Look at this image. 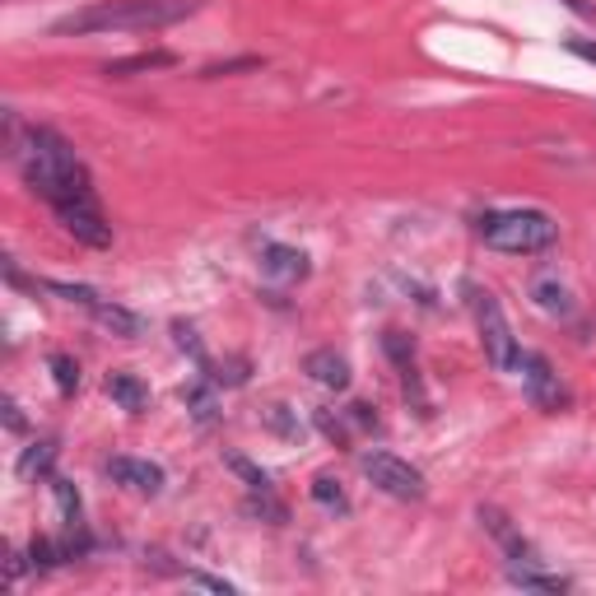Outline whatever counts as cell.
<instances>
[{"mask_svg":"<svg viewBox=\"0 0 596 596\" xmlns=\"http://www.w3.org/2000/svg\"><path fill=\"white\" fill-rule=\"evenodd\" d=\"M108 475L122 489H135V494H158L168 485V475L158 462H145V456H112L108 462Z\"/></svg>","mask_w":596,"mask_h":596,"instance_id":"ba28073f","label":"cell"},{"mask_svg":"<svg viewBox=\"0 0 596 596\" xmlns=\"http://www.w3.org/2000/svg\"><path fill=\"white\" fill-rule=\"evenodd\" d=\"M475 233L485 238V247L508 252V256H536L560 243V224L545 210H489L481 214Z\"/></svg>","mask_w":596,"mask_h":596,"instance_id":"3957f363","label":"cell"},{"mask_svg":"<svg viewBox=\"0 0 596 596\" xmlns=\"http://www.w3.org/2000/svg\"><path fill=\"white\" fill-rule=\"evenodd\" d=\"M168 66H177V56L158 47V52H135V56H122V62H108V66H103V75H108V79H126V75L168 70Z\"/></svg>","mask_w":596,"mask_h":596,"instance_id":"5bb4252c","label":"cell"},{"mask_svg":"<svg viewBox=\"0 0 596 596\" xmlns=\"http://www.w3.org/2000/svg\"><path fill=\"white\" fill-rule=\"evenodd\" d=\"M43 289L47 294H56V298H66V303H79V308H98V303H103V294H98V289H89V285H70V280H43Z\"/></svg>","mask_w":596,"mask_h":596,"instance_id":"44dd1931","label":"cell"},{"mask_svg":"<svg viewBox=\"0 0 596 596\" xmlns=\"http://www.w3.org/2000/svg\"><path fill=\"white\" fill-rule=\"evenodd\" d=\"M0 410H5V424H10V433H24V429H29V420H24V415H19V406L10 401V396H5V406H0Z\"/></svg>","mask_w":596,"mask_h":596,"instance_id":"4dcf8cb0","label":"cell"},{"mask_svg":"<svg viewBox=\"0 0 596 596\" xmlns=\"http://www.w3.org/2000/svg\"><path fill=\"white\" fill-rule=\"evenodd\" d=\"M47 368H52V383H56V391L62 396H75L79 391V364L70 360V354H47Z\"/></svg>","mask_w":596,"mask_h":596,"instance_id":"d6986e66","label":"cell"},{"mask_svg":"<svg viewBox=\"0 0 596 596\" xmlns=\"http://www.w3.org/2000/svg\"><path fill=\"white\" fill-rule=\"evenodd\" d=\"M14 164L24 173V183L43 196V201L56 210L66 201H93V177L85 168V158L75 154V145L62 131L52 126H24L14 145Z\"/></svg>","mask_w":596,"mask_h":596,"instance_id":"6da1fadb","label":"cell"},{"mask_svg":"<svg viewBox=\"0 0 596 596\" xmlns=\"http://www.w3.org/2000/svg\"><path fill=\"white\" fill-rule=\"evenodd\" d=\"M531 303L541 308L545 317H573V289L560 280V271H541V275H531Z\"/></svg>","mask_w":596,"mask_h":596,"instance_id":"30bf717a","label":"cell"},{"mask_svg":"<svg viewBox=\"0 0 596 596\" xmlns=\"http://www.w3.org/2000/svg\"><path fill=\"white\" fill-rule=\"evenodd\" d=\"M569 52H573V56H583V62H596V43H583V37H573Z\"/></svg>","mask_w":596,"mask_h":596,"instance_id":"1f68e13d","label":"cell"},{"mask_svg":"<svg viewBox=\"0 0 596 596\" xmlns=\"http://www.w3.org/2000/svg\"><path fill=\"white\" fill-rule=\"evenodd\" d=\"M52 494H56V508H62L66 527H79V489L70 481H62V475H52Z\"/></svg>","mask_w":596,"mask_h":596,"instance_id":"603a6c76","label":"cell"},{"mask_svg":"<svg viewBox=\"0 0 596 596\" xmlns=\"http://www.w3.org/2000/svg\"><path fill=\"white\" fill-rule=\"evenodd\" d=\"M312 420H317V429H322L335 448H350V424L345 420H335L331 410H312Z\"/></svg>","mask_w":596,"mask_h":596,"instance_id":"4316f807","label":"cell"},{"mask_svg":"<svg viewBox=\"0 0 596 596\" xmlns=\"http://www.w3.org/2000/svg\"><path fill=\"white\" fill-rule=\"evenodd\" d=\"M103 391L112 396V406L126 410V415H145V406H150V387L135 373H108Z\"/></svg>","mask_w":596,"mask_h":596,"instance_id":"4fadbf2b","label":"cell"},{"mask_svg":"<svg viewBox=\"0 0 596 596\" xmlns=\"http://www.w3.org/2000/svg\"><path fill=\"white\" fill-rule=\"evenodd\" d=\"M303 373L327 391H345L350 387V360L345 354H335V350H312L303 360Z\"/></svg>","mask_w":596,"mask_h":596,"instance_id":"8fae6325","label":"cell"},{"mask_svg":"<svg viewBox=\"0 0 596 596\" xmlns=\"http://www.w3.org/2000/svg\"><path fill=\"white\" fill-rule=\"evenodd\" d=\"M508 578L518 583V587H527V592H569V578H554V573H536V564L512 569Z\"/></svg>","mask_w":596,"mask_h":596,"instance_id":"ffe728a7","label":"cell"},{"mask_svg":"<svg viewBox=\"0 0 596 596\" xmlns=\"http://www.w3.org/2000/svg\"><path fill=\"white\" fill-rule=\"evenodd\" d=\"M364 475L387 494V499H401V504H420L429 494L424 471L401 462V456H391V452H364Z\"/></svg>","mask_w":596,"mask_h":596,"instance_id":"5b68a950","label":"cell"},{"mask_svg":"<svg viewBox=\"0 0 596 596\" xmlns=\"http://www.w3.org/2000/svg\"><path fill=\"white\" fill-rule=\"evenodd\" d=\"M266 62H262V56H238V62H220V66H206L201 75L206 79H220V75H238V70H262Z\"/></svg>","mask_w":596,"mask_h":596,"instance_id":"83f0119b","label":"cell"},{"mask_svg":"<svg viewBox=\"0 0 596 596\" xmlns=\"http://www.w3.org/2000/svg\"><path fill=\"white\" fill-rule=\"evenodd\" d=\"M187 583H191V587H210V592H224V596H229V592H238L233 583H224V578H210V573H187Z\"/></svg>","mask_w":596,"mask_h":596,"instance_id":"f546056e","label":"cell"},{"mask_svg":"<svg viewBox=\"0 0 596 596\" xmlns=\"http://www.w3.org/2000/svg\"><path fill=\"white\" fill-rule=\"evenodd\" d=\"M201 10V0H103V5L62 14L52 24L56 37H85V33H141V29H168L183 24Z\"/></svg>","mask_w":596,"mask_h":596,"instance_id":"7a4b0ae2","label":"cell"},{"mask_svg":"<svg viewBox=\"0 0 596 596\" xmlns=\"http://www.w3.org/2000/svg\"><path fill=\"white\" fill-rule=\"evenodd\" d=\"M52 462H56V439H37L24 456H19V475H24V481H37V475H52Z\"/></svg>","mask_w":596,"mask_h":596,"instance_id":"2e32d148","label":"cell"},{"mask_svg":"<svg viewBox=\"0 0 596 596\" xmlns=\"http://www.w3.org/2000/svg\"><path fill=\"white\" fill-rule=\"evenodd\" d=\"M262 275L271 285H298V280H308L312 275V262H308V252H298V247L266 243L262 247Z\"/></svg>","mask_w":596,"mask_h":596,"instance_id":"9c48e42d","label":"cell"},{"mask_svg":"<svg viewBox=\"0 0 596 596\" xmlns=\"http://www.w3.org/2000/svg\"><path fill=\"white\" fill-rule=\"evenodd\" d=\"M62 560H66L62 541H47V536H37V541L29 545V564H33V569H56Z\"/></svg>","mask_w":596,"mask_h":596,"instance_id":"d4e9b609","label":"cell"},{"mask_svg":"<svg viewBox=\"0 0 596 596\" xmlns=\"http://www.w3.org/2000/svg\"><path fill=\"white\" fill-rule=\"evenodd\" d=\"M229 471L243 475L247 489H275V485H271V475H266L262 466H256V462H247V456H238V452H229Z\"/></svg>","mask_w":596,"mask_h":596,"instance_id":"484cf974","label":"cell"},{"mask_svg":"<svg viewBox=\"0 0 596 596\" xmlns=\"http://www.w3.org/2000/svg\"><path fill=\"white\" fill-rule=\"evenodd\" d=\"M466 303H471V317H475V331H481L485 341V354L489 364L499 373H518V335H512L508 317H504V303L494 298V289L485 285H466Z\"/></svg>","mask_w":596,"mask_h":596,"instance_id":"277c9868","label":"cell"},{"mask_svg":"<svg viewBox=\"0 0 596 596\" xmlns=\"http://www.w3.org/2000/svg\"><path fill=\"white\" fill-rule=\"evenodd\" d=\"M183 406L196 415V424H214V415H220V396H214V377L201 373V383L183 387Z\"/></svg>","mask_w":596,"mask_h":596,"instance_id":"9a60e30c","label":"cell"},{"mask_svg":"<svg viewBox=\"0 0 596 596\" xmlns=\"http://www.w3.org/2000/svg\"><path fill=\"white\" fill-rule=\"evenodd\" d=\"M93 322L103 331H112V335H122V341H141L145 335V317L122 308V303H112V298H103V303L93 308Z\"/></svg>","mask_w":596,"mask_h":596,"instance_id":"7c38bea8","label":"cell"},{"mask_svg":"<svg viewBox=\"0 0 596 596\" xmlns=\"http://www.w3.org/2000/svg\"><path fill=\"white\" fill-rule=\"evenodd\" d=\"M383 350L391 354V364L401 368V373L415 368V341H410L406 331H387V335H383Z\"/></svg>","mask_w":596,"mask_h":596,"instance_id":"cb8c5ba5","label":"cell"},{"mask_svg":"<svg viewBox=\"0 0 596 596\" xmlns=\"http://www.w3.org/2000/svg\"><path fill=\"white\" fill-rule=\"evenodd\" d=\"M518 373H522V387L531 396V406L536 410H545V415H560L569 410V387H564V377L554 373V364L545 360V354H536V350H522L518 354Z\"/></svg>","mask_w":596,"mask_h":596,"instance_id":"8992f818","label":"cell"},{"mask_svg":"<svg viewBox=\"0 0 596 596\" xmlns=\"http://www.w3.org/2000/svg\"><path fill=\"white\" fill-rule=\"evenodd\" d=\"M345 420H350V424H360V429H373V433H377V415H373V406H364V401H354V406L345 410Z\"/></svg>","mask_w":596,"mask_h":596,"instance_id":"f1b7e54d","label":"cell"},{"mask_svg":"<svg viewBox=\"0 0 596 596\" xmlns=\"http://www.w3.org/2000/svg\"><path fill=\"white\" fill-rule=\"evenodd\" d=\"M56 220H62V229L75 238V243H85V247H112V224H108V214L98 210V196H93V201H66V206H56Z\"/></svg>","mask_w":596,"mask_h":596,"instance_id":"52a82bcc","label":"cell"},{"mask_svg":"<svg viewBox=\"0 0 596 596\" xmlns=\"http://www.w3.org/2000/svg\"><path fill=\"white\" fill-rule=\"evenodd\" d=\"M312 499L322 504L327 512H341V518L350 512V499H345V489H341V481H335V475H317V481H312Z\"/></svg>","mask_w":596,"mask_h":596,"instance_id":"e0dca14e","label":"cell"},{"mask_svg":"<svg viewBox=\"0 0 596 596\" xmlns=\"http://www.w3.org/2000/svg\"><path fill=\"white\" fill-rule=\"evenodd\" d=\"M262 415H266V424H271L275 433H280V439H289V443H298V439H303V424H298V415H294L289 406H280V401H275V406H266Z\"/></svg>","mask_w":596,"mask_h":596,"instance_id":"7402d4cb","label":"cell"},{"mask_svg":"<svg viewBox=\"0 0 596 596\" xmlns=\"http://www.w3.org/2000/svg\"><path fill=\"white\" fill-rule=\"evenodd\" d=\"M247 512H252V518H262V522H275V527L289 522V508H285L280 499H275V489H252Z\"/></svg>","mask_w":596,"mask_h":596,"instance_id":"ac0fdd59","label":"cell"}]
</instances>
